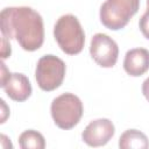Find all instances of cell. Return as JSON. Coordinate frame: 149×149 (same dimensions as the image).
<instances>
[{"label":"cell","mask_w":149,"mask_h":149,"mask_svg":"<svg viewBox=\"0 0 149 149\" xmlns=\"http://www.w3.org/2000/svg\"><path fill=\"white\" fill-rule=\"evenodd\" d=\"M2 36L15 38L26 51L40 49L44 42V24L40 13L30 7H7L1 10Z\"/></svg>","instance_id":"6da1fadb"},{"label":"cell","mask_w":149,"mask_h":149,"mask_svg":"<svg viewBox=\"0 0 149 149\" xmlns=\"http://www.w3.org/2000/svg\"><path fill=\"white\" fill-rule=\"evenodd\" d=\"M54 37L63 52L79 54L85 43V33L79 20L72 14L62 15L54 27Z\"/></svg>","instance_id":"7a4b0ae2"},{"label":"cell","mask_w":149,"mask_h":149,"mask_svg":"<svg viewBox=\"0 0 149 149\" xmlns=\"http://www.w3.org/2000/svg\"><path fill=\"white\" fill-rule=\"evenodd\" d=\"M55 125L61 129H71L80 121L84 107L81 100L73 93H63L56 97L50 106Z\"/></svg>","instance_id":"3957f363"},{"label":"cell","mask_w":149,"mask_h":149,"mask_svg":"<svg viewBox=\"0 0 149 149\" xmlns=\"http://www.w3.org/2000/svg\"><path fill=\"white\" fill-rule=\"evenodd\" d=\"M139 8L140 0H106L100 7V21L106 28L119 30L128 24Z\"/></svg>","instance_id":"277c9868"},{"label":"cell","mask_w":149,"mask_h":149,"mask_svg":"<svg viewBox=\"0 0 149 149\" xmlns=\"http://www.w3.org/2000/svg\"><path fill=\"white\" fill-rule=\"evenodd\" d=\"M65 63L55 55L42 56L37 61L35 78L41 90L50 92L58 88L65 77Z\"/></svg>","instance_id":"5b68a950"},{"label":"cell","mask_w":149,"mask_h":149,"mask_svg":"<svg viewBox=\"0 0 149 149\" xmlns=\"http://www.w3.org/2000/svg\"><path fill=\"white\" fill-rule=\"evenodd\" d=\"M90 54L98 65L102 68H112L118 61L119 47L108 35L98 33L93 35L91 40Z\"/></svg>","instance_id":"8992f818"},{"label":"cell","mask_w":149,"mask_h":149,"mask_svg":"<svg viewBox=\"0 0 149 149\" xmlns=\"http://www.w3.org/2000/svg\"><path fill=\"white\" fill-rule=\"evenodd\" d=\"M115 128L108 119H97L91 121L84 129L81 137L83 141L90 147L105 146L114 135Z\"/></svg>","instance_id":"52a82bcc"},{"label":"cell","mask_w":149,"mask_h":149,"mask_svg":"<svg viewBox=\"0 0 149 149\" xmlns=\"http://www.w3.org/2000/svg\"><path fill=\"white\" fill-rule=\"evenodd\" d=\"M5 93L14 101H26L31 95V84L28 79V77L23 73L14 72L9 74L7 80L0 85Z\"/></svg>","instance_id":"ba28073f"},{"label":"cell","mask_w":149,"mask_h":149,"mask_svg":"<svg viewBox=\"0 0 149 149\" xmlns=\"http://www.w3.org/2000/svg\"><path fill=\"white\" fill-rule=\"evenodd\" d=\"M125 71L133 77H139L149 70V51L144 48H134L126 52L123 59Z\"/></svg>","instance_id":"9c48e42d"},{"label":"cell","mask_w":149,"mask_h":149,"mask_svg":"<svg viewBox=\"0 0 149 149\" xmlns=\"http://www.w3.org/2000/svg\"><path fill=\"white\" fill-rule=\"evenodd\" d=\"M119 147L121 149H147L149 148V140L144 133L137 129H128L120 136Z\"/></svg>","instance_id":"30bf717a"},{"label":"cell","mask_w":149,"mask_h":149,"mask_svg":"<svg viewBox=\"0 0 149 149\" xmlns=\"http://www.w3.org/2000/svg\"><path fill=\"white\" fill-rule=\"evenodd\" d=\"M19 144L22 149H43L45 147V140L40 132L28 129L20 134Z\"/></svg>","instance_id":"8fae6325"},{"label":"cell","mask_w":149,"mask_h":149,"mask_svg":"<svg viewBox=\"0 0 149 149\" xmlns=\"http://www.w3.org/2000/svg\"><path fill=\"white\" fill-rule=\"evenodd\" d=\"M139 27H140V30L143 34V36L149 40V9L148 8L143 13V15L141 16L140 22H139Z\"/></svg>","instance_id":"7c38bea8"},{"label":"cell","mask_w":149,"mask_h":149,"mask_svg":"<svg viewBox=\"0 0 149 149\" xmlns=\"http://www.w3.org/2000/svg\"><path fill=\"white\" fill-rule=\"evenodd\" d=\"M10 52H12V50H10L9 41L7 37L2 36L1 37V58H2V61L8 58L10 56Z\"/></svg>","instance_id":"4fadbf2b"},{"label":"cell","mask_w":149,"mask_h":149,"mask_svg":"<svg viewBox=\"0 0 149 149\" xmlns=\"http://www.w3.org/2000/svg\"><path fill=\"white\" fill-rule=\"evenodd\" d=\"M142 93L144 95V98L149 101V77L143 81L142 84Z\"/></svg>","instance_id":"5bb4252c"},{"label":"cell","mask_w":149,"mask_h":149,"mask_svg":"<svg viewBox=\"0 0 149 149\" xmlns=\"http://www.w3.org/2000/svg\"><path fill=\"white\" fill-rule=\"evenodd\" d=\"M1 106H2L3 115H2V118H1V121H0V122H1V123H3V122H5V120H6V115H5V114H6L7 112H9V109L7 111V106H6V104H5V101H3L2 99H1Z\"/></svg>","instance_id":"9a60e30c"},{"label":"cell","mask_w":149,"mask_h":149,"mask_svg":"<svg viewBox=\"0 0 149 149\" xmlns=\"http://www.w3.org/2000/svg\"><path fill=\"white\" fill-rule=\"evenodd\" d=\"M147 8L149 9V0H147Z\"/></svg>","instance_id":"2e32d148"}]
</instances>
